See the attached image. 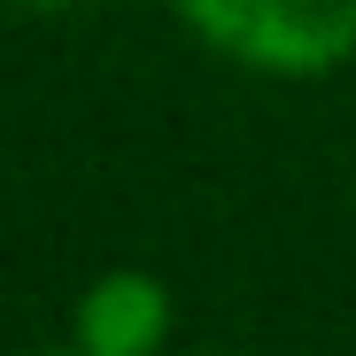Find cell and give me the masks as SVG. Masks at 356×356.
<instances>
[{
  "instance_id": "cell-2",
  "label": "cell",
  "mask_w": 356,
  "mask_h": 356,
  "mask_svg": "<svg viewBox=\"0 0 356 356\" xmlns=\"http://www.w3.org/2000/svg\"><path fill=\"white\" fill-rule=\"evenodd\" d=\"M163 325H170V294H163L147 271H108L86 302H78L86 356H155Z\"/></svg>"
},
{
  "instance_id": "cell-1",
  "label": "cell",
  "mask_w": 356,
  "mask_h": 356,
  "mask_svg": "<svg viewBox=\"0 0 356 356\" xmlns=\"http://www.w3.org/2000/svg\"><path fill=\"white\" fill-rule=\"evenodd\" d=\"M202 39L256 70H333L356 47V0H178Z\"/></svg>"
},
{
  "instance_id": "cell-3",
  "label": "cell",
  "mask_w": 356,
  "mask_h": 356,
  "mask_svg": "<svg viewBox=\"0 0 356 356\" xmlns=\"http://www.w3.org/2000/svg\"><path fill=\"white\" fill-rule=\"evenodd\" d=\"M24 8H93V0H24Z\"/></svg>"
}]
</instances>
